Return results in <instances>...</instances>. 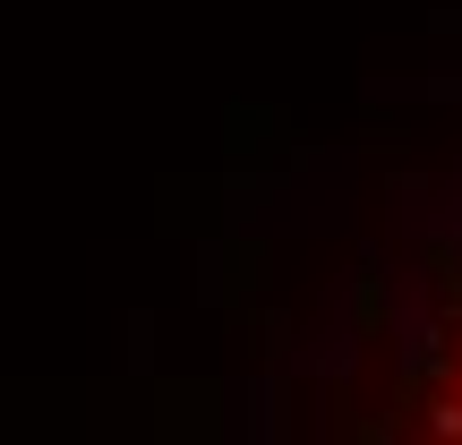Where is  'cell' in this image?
Instances as JSON below:
<instances>
[{"label":"cell","mask_w":462,"mask_h":445,"mask_svg":"<svg viewBox=\"0 0 462 445\" xmlns=\"http://www.w3.org/2000/svg\"><path fill=\"white\" fill-rule=\"evenodd\" d=\"M385 445H462V163L429 189L402 265Z\"/></svg>","instance_id":"cell-1"}]
</instances>
